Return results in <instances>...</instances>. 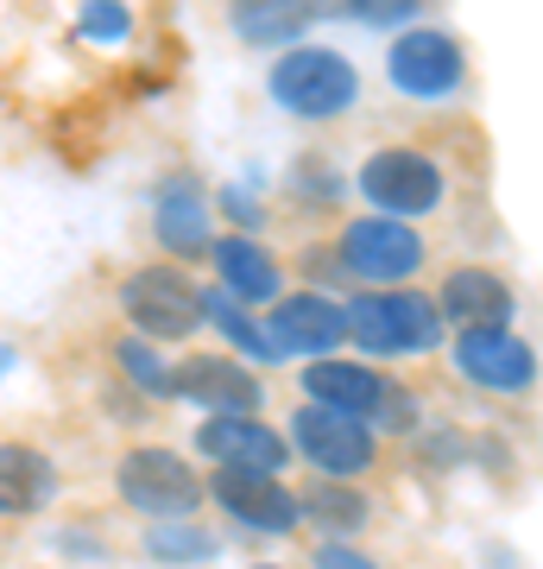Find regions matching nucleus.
Returning <instances> with one entry per match:
<instances>
[{
	"mask_svg": "<svg viewBox=\"0 0 543 569\" xmlns=\"http://www.w3.org/2000/svg\"><path fill=\"white\" fill-rule=\"evenodd\" d=\"M272 102L284 114H298V121H335L354 108L361 96V77H354V63L342 51H329V44H284L279 58H272Z\"/></svg>",
	"mask_w": 543,
	"mask_h": 569,
	"instance_id": "1",
	"label": "nucleus"
},
{
	"mask_svg": "<svg viewBox=\"0 0 543 569\" xmlns=\"http://www.w3.org/2000/svg\"><path fill=\"white\" fill-rule=\"evenodd\" d=\"M348 336L366 348V355H423V348L443 342V310L423 291H361L342 305Z\"/></svg>",
	"mask_w": 543,
	"mask_h": 569,
	"instance_id": "2",
	"label": "nucleus"
},
{
	"mask_svg": "<svg viewBox=\"0 0 543 569\" xmlns=\"http://www.w3.org/2000/svg\"><path fill=\"white\" fill-rule=\"evenodd\" d=\"M114 488L133 512H152L159 526H178V519H197L202 507V475L183 462L178 449H127L121 468H114Z\"/></svg>",
	"mask_w": 543,
	"mask_h": 569,
	"instance_id": "3",
	"label": "nucleus"
},
{
	"mask_svg": "<svg viewBox=\"0 0 543 569\" xmlns=\"http://www.w3.org/2000/svg\"><path fill=\"white\" fill-rule=\"evenodd\" d=\"M361 197L385 222L430 216V209L443 203V164L430 159V152H418V146H380L361 164Z\"/></svg>",
	"mask_w": 543,
	"mask_h": 569,
	"instance_id": "4",
	"label": "nucleus"
},
{
	"mask_svg": "<svg viewBox=\"0 0 543 569\" xmlns=\"http://www.w3.org/2000/svg\"><path fill=\"white\" fill-rule=\"evenodd\" d=\"M291 443H298V456L316 468L322 481H354V475H366V468L380 462L373 425L342 418V411H329V406H310V399L291 418Z\"/></svg>",
	"mask_w": 543,
	"mask_h": 569,
	"instance_id": "5",
	"label": "nucleus"
},
{
	"mask_svg": "<svg viewBox=\"0 0 543 569\" xmlns=\"http://www.w3.org/2000/svg\"><path fill=\"white\" fill-rule=\"evenodd\" d=\"M342 272H354L373 291H399L411 272L423 266V241L411 222H385V216H354L342 228V247H335Z\"/></svg>",
	"mask_w": 543,
	"mask_h": 569,
	"instance_id": "6",
	"label": "nucleus"
},
{
	"mask_svg": "<svg viewBox=\"0 0 543 569\" xmlns=\"http://www.w3.org/2000/svg\"><path fill=\"white\" fill-rule=\"evenodd\" d=\"M385 77H392V89L418 96V102H449V96H462L467 58L443 26H411L385 51Z\"/></svg>",
	"mask_w": 543,
	"mask_h": 569,
	"instance_id": "7",
	"label": "nucleus"
},
{
	"mask_svg": "<svg viewBox=\"0 0 543 569\" xmlns=\"http://www.w3.org/2000/svg\"><path fill=\"white\" fill-rule=\"evenodd\" d=\"M121 310L133 317L140 336L152 342H178L202 323V291L190 284L183 266H140L133 279L121 284Z\"/></svg>",
	"mask_w": 543,
	"mask_h": 569,
	"instance_id": "8",
	"label": "nucleus"
},
{
	"mask_svg": "<svg viewBox=\"0 0 543 569\" xmlns=\"http://www.w3.org/2000/svg\"><path fill=\"white\" fill-rule=\"evenodd\" d=\"M171 392L202 406L209 418H253L260 411V380H253V367L228 361V355H190L183 367H171Z\"/></svg>",
	"mask_w": 543,
	"mask_h": 569,
	"instance_id": "9",
	"label": "nucleus"
},
{
	"mask_svg": "<svg viewBox=\"0 0 543 569\" xmlns=\"http://www.w3.org/2000/svg\"><path fill=\"white\" fill-rule=\"evenodd\" d=\"M455 373L486 392H524L537 380V348L512 329H462L455 336Z\"/></svg>",
	"mask_w": 543,
	"mask_h": 569,
	"instance_id": "10",
	"label": "nucleus"
},
{
	"mask_svg": "<svg viewBox=\"0 0 543 569\" xmlns=\"http://www.w3.org/2000/svg\"><path fill=\"white\" fill-rule=\"evenodd\" d=\"M279 355H335L348 342V317L329 291H284L265 323Z\"/></svg>",
	"mask_w": 543,
	"mask_h": 569,
	"instance_id": "11",
	"label": "nucleus"
},
{
	"mask_svg": "<svg viewBox=\"0 0 543 569\" xmlns=\"http://www.w3.org/2000/svg\"><path fill=\"white\" fill-rule=\"evenodd\" d=\"M209 493L222 500L247 531H265V538H279V531H298L303 526V507L298 493L284 488L279 475H241V468H215V481Z\"/></svg>",
	"mask_w": 543,
	"mask_h": 569,
	"instance_id": "12",
	"label": "nucleus"
},
{
	"mask_svg": "<svg viewBox=\"0 0 543 569\" xmlns=\"http://www.w3.org/2000/svg\"><path fill=\"white\" fill-rule=\"evenodd\" d=\"M197 449L209 462L241 468V475H279V468L291 462L284 437L272 425H260V418H202Z\"/></svg>",
	"mask_w": 543,
	"mask_h": 569,
	"instance_id": "13",
	"label": "nucleus"
},
{
	"mask_svg": "<svg viewBox=\"0 0 543 569\" xmlns=\"http://www.w3.org/2000/svg\"><path fill=\"white\" fill-rule=\"evenodd\" d=\"M436 310L455 329H505V317H512V284L500 272H486V266H455L443 279V291H436Z\"/></svg>",
	"mask_w": 543,
	"mask_h": 569,
	"instance_id": "14",
	"label": "nucleus"
},
{
	"mask_svg": "<svg viewBox=\"0 0 543 569\" xmlns=\"http://www.w3.org/2000/svg\"><path fill=\"white\" fill-rule=\"evenodd\" d=\"M385 387H392V380L373 373V367H361V361H310L303 367L310 406H329V411H342V418H361V425H373Z\"/></svg>",
	"mask_w": 543,
	"mask_h": 569,
	"instance_id": "15",
	"label": "nucleus"
},
{
	"mask_svg": "<svg viewBox=\"0 0 543 569\" xmlns=\"http://www.w3.org/2000/svg\"><path fill=\"white\" fill-rule=\"evenodd\" d=\"M152 234H159V247H164V253H178V260H197V253L215 247V234H209V203H202L197 178H171L159 190Z\"/></svg>",
	"mask_w": 543,
	"mask_h": 569,
	"instance_id": "16",
	"label": "nucleus"
},
{
	"mask_svg": "<svg viewBox=\"0 0 543 569\" xmlns=\"http://www.w3.org/2000/svg\"><path fill=\"white\" fill-rule=\"evenodd\" d=\"M58 493V462L32 443H0V519H32Z\"/></svg>",
	"mask_w": 543,
	"mask_h": 569,
	"instance_id": "17",
	"label": "nucleus"
},
{
	"mask_svg": "<svg viewBox=\"0 0 543 569\" xmlns=\"http://www.w3.org/2000/svg\"><path fill=\"white\" fill-rule=\"evenodd\" d=\"M209 253H215V266H222V291L234 298V305H279L284 298L279 260H272L253 234H228V241H215Z\"/></svg>",
	"mask_w": 543,
	"mask_h": 569,
	"instance_id": "18",
	"label": "nucleus"
},
{
	"mask_svg": "<svg viewBox=\"0 0 543 569\" xmlns=\"http://www.w3.org/2000/svg\"><path fill=\"white\" fill-rule=\"evenodd\" d=\"M303 519H316L322 531H329V545H342V538H354V531L373 519V507H366V493H354L348 481H310V488L298 493Z\"/></svg>",
	"mask_w": 543,
	"mask_h": 569,
	"instance_id": "19",
	"label": "nucleus"
},
{
	"mask_svg": "<svg viewBox=\"0 0 543 569\" xmlns=\"http://www.w3.org/2000/svg\"><path fill=\"white\" fill-rule=\"evenodd\" d=\"M202 323H215V329H222L228 342L241 348V361H279L272 336H265V329L253 323V317H247V310L234 305V298H228L222 284H215V291H202Z\"/></svg>",
	"mask_w": 543,
	"mask_h": 569,
	"instance_id": "20",
	"label": "nucleus"
},
{
	"mask_svg": "<svg viewBox=\"0 0 543 569\" xmlns=\"http://www.w3.org/2000/svg\"><path fill=\"white\" fill-rule=\"evenodd\" d=\"M310 20H316L310 7H234V32L253 39V44H279V51H284V39H298Z\"/></svg>",
	"mask_w": 543,
	"mask_h": 569,
	"instance_id": "21",
	"label": "nucleus"
},
{
	"mask_svg": "<svg viewBox=\"0 0 543 569\" xmlns=\"http://www.w3.org/2000/svg\"><path fill=\"white\" fill-rule=\"evenodd\" d=\"M145 550H152V557H164V563H202V557H215V538H209L197 519H178V526L152 531V538H145Z\"/></svg>",
	"mask_w": 543,
	"mask_h": 569,
	"instance_id": "22",
	"label": "nucleus"
},
{
	"mask_svg": "<svg viewBox=\"0 0 543 569\" xmlns=\"http://www.w3.org/2000/svg\"><path fill=\"white\" fill-rule=\"evenodd\" d=\"M114 361H121V373L140 392H152V399L171 392V367L159 361V348H152V342H133V336H127V342H114Z\"/></svg>",
	"mask_w": 543,
	"mask_h": 569,
	"instance_id": "23",
	"label": "nucleus"
},
{
	"mask_svg": "<svg viewBox=\"0 0 543 569\" xmlns=\"http://www.w3.org/2000/svg\"><path fill=\"white\" fill-rule=\"evenodd\" d=\"M373 425L392 430V437H399V430H418V399L392 380V387H385V399H380V411H373Z\"/></svg>",
	"mask_w": 543,
	"mask_h": 569,
	"instance_id": "24",
	"label": "nucleus"
},
{
	"mask_svg": "<svg viewBox=\"0 0 543 569\" xmlns=\"http://www.w3.org/2000/svg\"><path fill=\"white\" fill-rule=\"evenodd\" d=\"M354 20H366V26H404V20H418V0H361L354 7Z\"/></svg>",
	"mask_w": 543,
	"mask_h": 569,
	"instance_id": "25",
	"label": "nucleus"
},
{
	"mask_svg": "<svg viewBox=\"0 0 543 569\" xmlns=\"http://www.w3.org/2000/svg\"><path fill=\"white\" fill-rule=\"evenodd\" d=\"M82 32H89V39H121L127 13L121 7H108V0H101V7H82Z\"/></svg>",
	"mask_w": 543,
	"mask_h": 569,
	"instance_id": "26",
	"label": "nucleus"
},
{
	"mask_svg": "<svg viewBox=\"0 0 543 569\" xmlns=\"http://www.w3.org/2000/svg\"><path fill=\"white\" fill-rule=\"evenodd\" d=\"M316 569H380V563L361 557V550H348V545H322L316 550Z\"/></svg>",
	"mask_w": 543,
	"mask_h": 569,
	"instance_id": "27",
	"label": "nucleus"
},
{
	"mask_svg": "<svg viewBox=\"0 0 543 569\" xmlns=\"http://www.w3.org/2000/svg\"><path fill=\"white\" fill-rule=\"evenodd\" d=\"M260 569H279V563H260Z\"/></svg>",
	"mask_w": 543,
	"mask_h": 569,
	"instance_id": "28",
	"label": "nucleus"
}]
</instances>
